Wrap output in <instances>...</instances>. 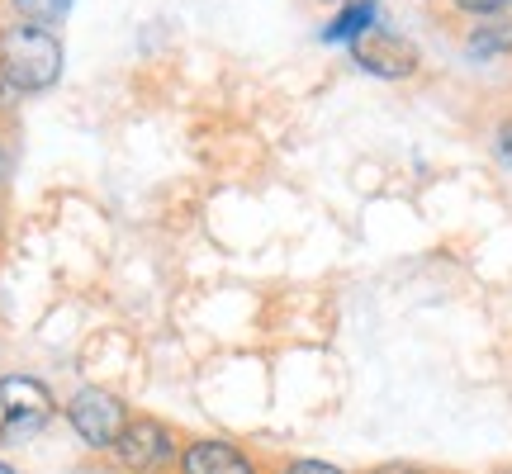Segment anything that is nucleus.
<instances>
[{
	"label": "nucleus",
	"mask_w": 512,
	"mask_h": 474,
	"mask_svg": "<svg viewBox=\"0 0 512 474\" xmlns=\"http://www.w3.org/2000/svg\"><path fill=\"white\" fill-rule=\"evenodd\" d=\"M0 408H5V427H0V437L15 441V437H34L43 422L53 418V399H48V389L29 375H15V380L0 384Z\"/></svg>",
	"instance_id": "nucleus-3"
},
{
	"label": "nucleus",
	"mask_w": 512,
	"mask_h": 474,
	"mask_svg": "<svg viewBox=\"0 0 512 474\" xmlns=\"http://www.w3.org/2000/svg\"><path fill=\"white\" fill-rule=\"evenodd\" d=\"M0 176H5V152H0Z\"/></svg>",
	"instance_id": "nucleus-13"
},
{
	"label": "nucleus",
	"mask_w": 512,
	"mask_h": 474,
	"mask_svg": "<svg viewBox=\"0 0 512 474\" xmlns=\"http://www.w3.org/2000/svg\"><path fill=\"white\" fill-rule=\"evenodd\" d=\"M114 456L124 470H138V474H152L176 460V441L166 432L157 418H128L124 437L114 441Z\"/></svg>",
	"instance_id": "nucleus-4"
},
{
	"label": "nucleus",
	"mask_w": 512,
	"mask_h": 474,
	"mask_svg": "<svg viewBox=\"0 0 512 474\" xmlns=\"http://www.w3.org/2000/svg\"><path fill=\"white\" fill-rule=\"evenodd\" d=\"M67 418H72V427L81 432V441L86 446H114V441L124 437L128 427V408L114 394H105V389H81L72 403H67Z\"/></svg>",
	"instance_id": "nucleus-2"
},
{
	"label": "nucleus",
	"mask_w": 512,
	"mask_h": 474,
	"mask_svg": "<svg viewBox=\"0 0 512 474\" xmlns=\"http://www.w3.org/2000/svg\"><path fill=\"white\" fill-rule=\"evenodd\" d=\"M62 72V43L43 24H15L0 34V81L15 91H48Z\"/></svg>",
	"instance_id": "nucleus-1"
},
{
	"label": "nucleus",
	"mask_w": 512,
	"mask_h": 474,
	"mask_svg": "<svg viewBox=\"0 0 512 474\" xmlns=\"http://www.w3.org/2000/svg\"><path fill=\"white\" fill-rule=\"evenodd\" d=\"M508 48H512V24H484V29H475V38H470V53L475 57L508 53Z\"/></svg>",
	"instance_id": "nucleus-8"
},
{
	"label": "nucleus",
	"mask_w": 512,
	"mask_h": 474,
	"mask_svg": "<svg viewBox=\"0 0 512 474\" xmlns=\"http://www.w3.org/2000/svg\"><path fill=\"white\" fill-rule=\"evenodd\" d=\"M508 0H456V10H465V15H498Z\"/></svg>",
	"instance_id": "nucleus-10"
},
{
	"label": "nucleus",
	"mask_w": 512,
	"mask_h": 474,
	"mask_svg": "<svg viewBox=\"0 0 512 474\" xmlns=\"http://www.w3.org/2000/svg\"><path fill=\"white\" fill-rule=\"evenodd\" d=\"M0 474H15V470H10V465H0Z\"/></svg>",
	"instance_id": "nucleus-14"
},
{
	"label": "nucleus",
	"mask_w": 512,
	"mask_h": 474,
	"mask_svg": "<svg viewBox=\"0 0 512 474\" xmlns=\"http://www.w3.org/2000/svg\"><path fill=\"white\" fill-rule=\"evenodd\" d=\"M285 474H342L337 465H323V460H294Z\"/></svg>",
	"instance_id": "nucleus-11"
},
{
	"label": "nucleus",
	"mask_w": 512,
	"mask_h": 474,
	"mask_svg": "<svg viewBox=\"0 0 512 474\" xmlns=\"http://www.w3.org/2000/svg\"><path fill=\"white\" fill-rule=\"evenodd\" d=\"M181 470L185 474H256L252 460L242 456L233 441H195V446H185Z\"/></svg>",
	"instance_id": "nucleus-6"
},
{
	"label": "nucleus",
	"mask_w": 512,
	"mask_h": 474,
	"mask_svg": "<svg viewBox=\"0 0 512 474\" xmlns=\"http://www.w3.org/2000/svg\"><path fill=\"white\" fill-rule=\"evenodd\" d=\"M375 474H422V470H413V465H380Z\"/></svg>",
	"instance_id": "nucleus-12"
},
{
	"label": "nucleus",
	"mask_w": 512,
	"mask_h": 474,
	"mask_svg": "<svg viewBox=\"0 0 512 474\" xmlns=\"http://www.w3.org/2000/svg\"><path fill=\"white\" fill-rule=\"evenodd\" d=\"M366 29H375V0H356V5H347L342 15L332 19L323 38H328V43H356Z\"/></svg>",
	"instance_id": "nucleus-7"
},
{
	"label": "nucleus",
	"mask_w": 512,
	"mask_h": 474,
	"mask_svg": "<svg viewBox=\"0 0 512 474\" xmlns=\"http://www.w3.org/2000/svg\"><path fill=\"white\" fill-rule=\"evenodd\" d=\"M351 57H356L366 72L389 76V81L418 72V48H413L408 38L389 34V29H366V34L351 43Z\"/></svg>",
	"instance_id": "nucleus-5"
},
{
	"label": "nucleus",
	"mask_w": 512,
	"mask_h": 474,
	"mask_svg": "<svg viewBox=\"0 0 512 474\" xmlns=\"http://www.w3.org/2000/svg\"><path fill=\"white\" fill-rule=\"evenodd\" d=\"M15 10L29 19V24H43V29H48V24H57V19L72 10V0H15Z\"/></svg>",
	"instance_id": "nucleus-9"
}]
</instances>
